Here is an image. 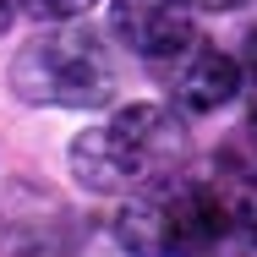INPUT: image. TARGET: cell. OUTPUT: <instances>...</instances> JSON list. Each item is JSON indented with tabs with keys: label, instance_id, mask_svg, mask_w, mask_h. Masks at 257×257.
I'll return each instance as SVG.
<instances>
[{
	"label": "cell",
	"instance_id": "4",
	"mask_svg": "<svg viewBox=\"0 0 257 257\" xmlns=\"http://www.w3.org/2000/svg\"><path fill=\"white\" fill-rule=\"evenodd\" d=\"M213 208L219 257H257V137H230L197 164Z\"/></svg>",
	"mask_w": 257,
	"mask_h": 257
},
{
	"label": "cell",
	"instance_id": "9",
	"mask_svg": "<svg viewBox=\"0 0 257 257\" xmlns=\"http://www.w3.org/2000/svg\"><path fill=\"white\" fill-rule=\"evenodd\" d=\"M33 17H44V22H77V17H88L99 0H22Z\"/></svg>",
	"mask_w": 257,
	"mask_h": 257
},
{
	"label": "cell",
	"instance_id": "11",
	"mask_svg": "<svg viewBox=\"0 0 257 257\" xmlns=\"http://www.w3.org/2000/svg\"><path fill=\"white\" fill-rule=\"evenodd\" d=\"M11 17H17V0H0V33L11 28Z\"/></svg>",
	"mask_w": 257,
	"mask_h": 257
},
{
	"label": "cell",
	"instance_id": "7",
	"mask_svg": "<svg viewBox=\"0 0 257 257\" xmlns=\"http://www.w3.org/2000/svg\"><path fill=\"white\" fill-rule=\"evenodd\" d=\"M109 33L120 39V50L143 55L154 66V60L186 50L197 39V6L192 0H115Z\"/></svg>",
	"mask_w": 257,
	"mask_h": 257
},
{
	"label": "cell",
	"instance_id": "5",
	"mask_svg": "<svg viewBox=\"0 0 257 257\" xmlns=\"http://www.w3.org/2000/svg\"><path fill=\"white\" fill-rule=\"evenodd\" d=\"M88 230L71 208L50 192H11V203L0 213V252L6 257H82Z\"/></svg>",
	"mask_w": 257,
	"mask_h": 257
},
{
	"label": "cell",
	"instance_id": "10",
	"mask_svg": "<svg viewBox=\"0 0 257 257\" xmlns=\"http://www.w3.org/2000/svg\"><path fill=\"white\" fill-rule=\"evenodd\" d=\"M197 11H235V6H246V0H192Z\"/></svg>",
	"mask_w": 257,
	"mask_h": 257
},
{
	"label": "cell",
	"instance_id": "6",
	"mask_svg": "<svg viewBox=\"0 0 257 257\" xmlns=\"http://www.w3.org/2000/svg\"><path fill=\"white\" fill-rule=\"evenodd\" d=\"M154 71L164 82V93H170V104L186 109V115H213L241 93V66L219 44H203V39H192L186 50L154 60Z\"/></svg>",
	"mask_w": 257,
	"mask_h": 257
},
{
	"label": "cell",
	"instance_id": "8",
	"mask_svg": "<svg viewBox=\"0 0 257 257\" xmlns=\"http://www.w3.org/2000/svg\"><path fill=\"white\" fill-rule=\"evenodd\" d=\"M235 66H241V93H246V115H252L246 132H257V28L246 33V44H241V60H235Z\"/></svg>",
	"mask_w": 257,
	"mask_h": 257
},
{
	"label": "cell",
	"instance_id": "3",
	"mask_svg": "<svg viewBox=\"0 0 257 257\" xmlns=\"http://www.w3.org/2000/svg\"><path fill=\"white\" fill-rule=\"evenodd\" d=\"M115 241L126 257H219V230L197 164H175L170 175L126 192L115 208Z\"/></svg>",
	"mask_w": 257,
	"mask_h": 257
},
{
	"label": "cell",
	"instance_id": "2",
	"mask_svg": "<svg viewBox=\"0 0 257 257\" xmlns=\"http://www.w3.org/2000/svg\"><path fill=\"white\" fill-rule=\"evenodd\" d=\"M115 50L93 28L55 22L11 55V93L44 109H99L115 99Z\"/></svg>",
	"mask_w": 257,
	"mask_h": 257
},
{
	"label": "cell",
	"instance_id": "1",
	"mask_svg": "<svg viewBox=\"0 0 257 257\" xmlns=\"http://www.w3.org/2000/svg\"><path fill=\"white\" fill-rule=\"evenodd\" d=\"M66 159L88 192L126 197L159 175H170L175 164H186V126L170 104H120L99 126H88Z\"/></svg>",
	"mask_w": 257,
	"mask_h": 257
}]
</instances>
